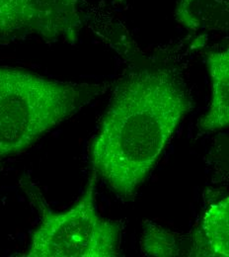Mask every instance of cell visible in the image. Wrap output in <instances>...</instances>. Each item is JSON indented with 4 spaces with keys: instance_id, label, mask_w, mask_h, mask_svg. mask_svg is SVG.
Masks as SVG:
<instances>
[{
    "instance_id": "52a82bcc",
    "label": "cell",
    "mask_w": 229,
    "mask_h": 257,
    "mask_svg": "<svg viewBox=\"0 0 229 257\" xmlns=\"http://www.w3.org/2000/svg\"><path fill=\"white\" fill-rule=\"evenodd\" d=\"M140 244L142 253L148 256H176L180 253L176 234L149 221L145 223Z\"/></svg>"
},
{
    "instance_id": "6da1fadb",
    "label": "cell",
    "mask_w": 229,
    "mask_h": 257,
    "mask_svg": "<svg viewBox=\"0 0 229 257\" xmlns=\"http://www.w3.org/2000/svg\"><path fill=\"white\" fill-rule=\"evenodd\" d=\"M192 108L182 78L170 67L129 72L116 84L91 143L92 170L119 196L132 200Z\"/></svg>"
},
{
    "instance_id": "277c9868",
    "label": "cell",
    "mask_w": 229,
    "mask_h": 257,
    "mask_svg": "<svg viewBox=\"0 0 229 257\" xmlns=\"http://www.w3.org/2000/svg\"><path fill=\"white\" fill-rule=\"evenodd\" d=\"M80 0H0V40L36 35L76 43L83 21Z\"/></svg>"
},
{
    "instance_id": "7a4b0ae2",
    "label": "cell",
    "mask_w": 229,
    "mask_h": 257,
    "mask_svg": "<svg viewBox=\"0 0 229 257\" xmlns=\"http://www.w3.org/2000/svg\"><path fill=\"white\" fill-rule=\"evenodd\" d=\"M108 88V83L54 80L0 64V159L26 152Z\"/></svg>"
},
{
    "instance_id": "3957f363",
    "label": "cell",
    "mask_w": 229,
    "mask_h": 257,
    "mask_svg": "<svg viewBox=\"0 0 229 257\" xmlns=\"http://www.w3.org/2000/svg\"><path fill=\"white\" fill-rule=\"evenodd\" d=\"M97 175L92 170L80 200L68 211H52L39 189L23 182L41 222L34 230L28 257H116L120 253V225L99 216L95 205Z\"/></svg>"
},
{
    "instance_id": "8992f818",
    "label": "cell",
    "mask_w": 229,
    "mask_h": 257,
    "mask_svg": "<svg viewBox=\"0 0 229 257\" xmlns=\"http://www.w3.org/2000/svg\"><path fill=\"white\" fill-rule=\"evenodd\" d=\"M202 255L229 256V199L209 206L201 223Z\"/></svg>"
},
{
    "instance_id": "5b68a950",
    "label": "cell",
    "mask_w": 229,
    "mask_h": 257,
    "mask_svg": "<svg viewBox=\"0 0 229 257\" xmlns=\"http://www.w3.org/2000/svg\"><path fill=\"white\" fill-rule=\"evenodd\" d=\"M211 78V101L206 114L200 118L198 128L211 132L227 128L229 124V51L205 53Z\"/></svg>"
}]
</instances>
